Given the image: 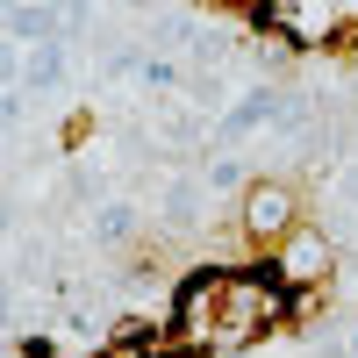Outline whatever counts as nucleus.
Wrapping results in <instances>:
<instances>
[{"instance_id":"1","label":"nucleus","mask_w":358,"mask_h":358,"mask_svg":"<svg viewBox=\"0 0 358 358\" xmlns=\"http://www.w3.org/2000/svg\"><path fill=\"white\" fill-rule=\"evenodd\" d=\"M294 187H280V179H258V187L244 194V236L251 244H287L294 236Z\"/></svg>"},{"instance_id":"2","label":"nucleus","mask_w":358,"mask_h":358,"mask_svg":"<svg viewBox=\"0 0 358 358\" xmlns=\"http://www.w3.org/2000/svg\"><path fill=\"white\" fill-rule=\"evenodd\" d=\"M222 287H229V273H194V280H179V287H172V330H201V322L215 315Z\"/></svg>"},{"instance_id":"3","label":"nucleus","mask_w":358,"mask_h":358,"mask_svg":"<svg viewBox=\"0 0 358 358\" xmlns=\"http://www.w3.org/2000/svg\"><path fill=\"white\" fill-rule=\"evenodd\" d=\"M273 265H280V280H287V287H315L322 273H330V244H322L315 229H308V236H287V251H280Z\"/></svg>"},{"instance_id":"4","label":"nucleus","mask_w":358,"mask_h":358,"mask_svg":"<svg viewBox=\"0 0 358 358\" xmlns=\"http://www.w3.org/2000/svg\"><path fill=\"white\" fill-rule=\"evenodd\" d=\"M65 22H72V8H8V36L15 43L29 36V50L36 43H65Z\"/></svg>"},{"instance_id":"5","label":"nucleus","mask_w":358,"mask_h":358,"mask_svg":"<svg viewBox=\"0 0 358 358\" xmlns=\"http://www.w3.org/2000/svg\"><path fill=\"white\" fill-rule=\"evenodd\" d=\"M280 115V94H251V101H236L222 122H215V143H229V136H251V129H265Z\"/></svg>"},{"instance_id":"6","label":"nucleus","mask_w":358,"mask_h":358,"mask_svg":"<svg viewBox=\"0 0 358 358\" xmlns=\"http://www.w3.org/2000/svg\"><path fill=\"white\" fill-rule=\"evenodd\" d=\"M65 72H72V43H36L22 57V86H57Z\"/></svg>"},{"instance_id":"7","label":"nucleus","mask_w":358,"mask_h":358,"mask_svg":"<svg viewBox=\"0 0 358 358\" xmlns=\"http://www.w3.org/2000/svg\"><path fill=\"white\" fill-rule=\"evenodd\" d=\"M201 187H194V179H172V187H165V222L172 229H187V222H201Z\"/></svg>"},{"instance_id":"8","label":"nucleus","mask_w":358,"mask_h":358,"mask_svg":"<svg viewBox=\"0 0 358 358\" xmlns=\"http://www.w3.org/2000/svg\"><path fill=\"white\" fill-rule=\"evenodd\" d=\"M94 236H101V244H129V236H136V208L129 201H108L94 215Z\"/></svg>"},{"instance_id":"9","label":"nucleus","mask_w":358,"mask_h":358,"mask_svg":"<svg viewBox=\"0 0 358 358\" xmlns=\"http://www.w3.org/2000/svg\"><path fill=\"white\" fill-rule=\"evenodd\" d=\"M136 79L151 86V94H172V86H179V65H172V57H143V65H136Z\"/></svg>"},{"instance_id":"10","label":"nucleus","mask_w":358,"mask_h":358,"mask_svg":"<svg viewBox=\"0 0 358 358\" xmlns=\"http://www.w3.org/2000/svg\"><path fill=\"white\" fill-rule=\"evenodd\" d=\"M244 158H215V165H208V187H215V194H236V187H244Z\"/></svg>"},{"instance_id":"11","label":"nucleus","mask_w":358,"mask_h":358,"mask_svg":"<svg viewBox=\"0 0 358 358\" xmlns=\"http://www.w3.org/2000/svg\"><path fill=\"white\" fill-rule=\"evenodd\" d=\"M22 358H50V344H43V337H29V344H22Z\"/></svg>"},{"instance_id":"12","label":"nucleus","mask_w":358,"mask_h":358,"mask_svg":"<svg viewBox=\"0 0 358 358\" xmlns=\"http://www.w3.org/2000/svg\"><path fill=\"white\" fill-rule=\"evenodd\" d=\"M344 201H351V208H358V165H351V172H344Z\"/></svg>"}]
</instances>
